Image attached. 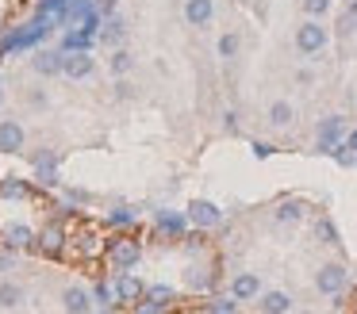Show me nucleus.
Returning <instances> with one entry per match:
<instances>
[{
	"mask_svg": "<svg viewBox=\"0 0 357 314\" xmlns=\"http://www.w3.org/2000/svg\"><path fill=\"white\" fill-rule=\"evenodd\" d=\"M326 46H331V31H326V23L307 15V19L296 27V50H300L303 58H315V54H323Z\"/></svg>",
	"mask_w": 357,
	"mask_h": 314,
	"instance_id": "nucleus-1",
	"label": "nucleus"
},
{
	"mask_svg": "<svg viewBox=\"0 0 357 314\" xmlns=\"http://www.w3.org/2000/svg\"><path fill=\"white\" fill-rule=\"evenodd\" d=\"M346 283H349V272H346V265H338V260H326V265L315 268V291L319 295L338 299L342 291H346Z\"/></svg>",
	"mask_w": 357,
	"mask_h": 314,
	"instance_id": "nucleus-2",
	"label": "nucleus"
},
{
	"mask_svg": "<svg viewBox=\"0 0 357 314\" xmlns=\"http://www.w3.org/2000/svg\"><path fill=\"white\" fill-rule=\"evenodd\" d=\"M349 127H346V115H326V119H319L315 127V150L331 153L338 142H346Z\"/></svg>",
	"mask_w": 357,
	"mask_h": 314,
	"instance_id": "nucleus-3",
	"label": "nucleus"
},
{
	"mask_svg": "<svg viewBox=\"0 0 357 314\" xmlns=\"http://www.w3.org/2000/svg\"><path fill=\"white\" fill-rule=\"evenodd\" d=\"M139 260H142V245L135 242V237H112V245H108V265L116 268V272L135 268Z\"/></svg>",
	"mask_w": 357,
	"mask_h": 314,
	"instance_id": "nucleus-4",
	"label": "nucleus"
},
{
	"mask_svg": "<svg viewBox=\"0 0 357 314\" xmlns=\"http://www.w3.org/2000/svg\"><path fill=\"white\" fill-rule=\"evenodd\" d=\"M116 299L123 306H135V303H142L146 299V283H142V276H135L131 268H123V272H116Z\"/></svg>",
	"mask_w": 357,
	"mask_h": 314,
	"instance_id": "nucleus-5",
	"label": "nucleus"
},
{
	"mask_svg": "<svg viewBox=\"0 0 357 314\" xmlns=\"http://www.w3.org/2000/svg\"><path fill=\"white\" fill-rule=\"evenodd\" d=\"M96 73V58L89 50H62V77H70V81H85V77Z\"/></svg>",
	"mask_w": 357,
	"mask_h": 314,
	"instance_id": "nucleus-6",
	"label": "nucleus"
},
{
	"mask_svg": "<svg viewBox=\"0 0 357 314\" xmlns=\"http://www.w3.org/2000/svg\"><path fill=\"white\" fill-rule=\"evenodd\" d=\"M185 214H188V222H192L196 230H215L219 222H223V211H219L211 199H192Z\"/></svg>",
	"mask_w": 357,
	"mask_h": 314,
	"instance_id": "nucleus-7",
	"label": "nucleus"
},
{
	"mask_svg": "<svg viewBox=\"0 0 357 314\" xmlns=\"http://www.w3.org/2000/svg\"><path fill=\"white\" fill-rule=\"evenodd\" d=\"M27 146V130L20 119H0V153H24Z\"/></svg>",
	"mask_w": 357,
	"mask_h": 314,
	"instance_id": "nucleus-8",
	"label": "nucleus"
},
{
	"mask_svg": "<svg viewBox=\"0 0 357 314\" xmlns=\"http://www.w3.org/2000/svg\"><path fill=\"white\" fill-rule=\"evenodd\" d=\"M62 311H66V314H93V311H96L93 291L81 288V283H70V288L62 291Z\"/></svg>",
	"mask_w": 357,
	"mask_h": 314,
	"instance_id": "nucleus-9",
	"label": "nucleus"
},
{
	"mask_svg": "<svg viewBox=\"0 0 357 314\" xmlns=\"http://www.w3.org/2000/svg\"><path fill=\"white\" fill-rule=\"evenodd\" d=\"M227 295H234L238 303H250V299L261 295V276L257 272H234L231 276V288H227Z\"/></svg>",
	"mask_w": 357,
	"mask_h": 314,
	"instance_id": "nucleus-10",
	"label": "nucleus"
},
{
	"mask_svg": "<svg viewBox=\"0 0 357 314\" xmlns=\"http://www.w3.org/2000/svg\"><path fill=\"white\" fill-rule=\"evenodd\" d=\"M292 295L280 288H261V295H257V311L261 314H292Z\"/></svg>",
	"mask_w": 357,
	"mask_h": 314,
	"instance_id": "nucleus-11",
	"label": "nucleus"
},
{
	"mask_svg": "<svg viewBox=\"0 0 357 314\" xmlns=\"http://www.w3.org/2000/svg\"><path fill=\"white\" fill-rule=\"evenodd\" d=\"M35 249H43L47 257H58V253L66 249V230H62V222H47V226L35 234Z\"/></svg>",
	"mask_w": 357,
	"mask_h": 314,
	"instance_id": "nucleus-12",
	"label": "nucleus"
},
{
	"mask_svg": "<svg viewBox=\"0 0 357 314\" xmlns=\"http://www.w3.org/2000/svg\"><path fill=\"white\" fill-rule=\"evenodd\" d=\"M211 19H215V0H185V23L196 31L211 27Z\"/></svg>",
	"mask_w": 357,
	"mask_h": 314,
	"instance_id": "nucleus-13",
	"label": "nucleus"
},
{
	"mask_svg": "<svg viewBox=\"0 0 357 314\" xmlns=\"http://www.w3.org/2000/svg\"><path fill=\"white\" fill-rule=\"evenodd\" d=\"M154 226L162 230L165 237H185V230L192 226V222H188L185 211H158L154 214Z\"/></svg>",
	"mask_w": 357,
	"mask_h": 314,
	"instance_id": "nucleus-14",
	"label": "nucleus"
},
{
	"mask_svg": "<svg viewBox=\"0 0 357 314\" xmlns=\"http://www.w3.org/2000/svg\"><path fill=\"white\" fill-rule=\"evenodd\" d=\"M31 69L39 77H58L62 73V50H47V46H39V50L31 54Z\"/></svg>",
	"mask_w": 357,
	"mask_h": 314,
	"instance_id": "nucleus-15",
	"label": "nucleus"
},
{
	"mask_svg": "<svg viewBox=\"0 0 357 314\" xmlns=\"http://www.w3.org/2000/svg\"><path fill=\"white\" fill-rule=\"evenodd\" d=\"M265 123H269L273 130H288L296 123V104L292 100H273L269 111H265Z\"/></svg>",
	"mask_w": 357,
	"mask_h": 314,
	"instance_id": "nucleus-16",
	"label": "nucleus"
},
{
	"mask_svg": "<svg viewBox=\"0 0 357 314\" xmlns=\"http://www.w3.org/2000/svg\"><path fill=\"white\" fill-rule=\"evenodd\" d=\"M31 165H35V176H39V184H58V153H54V150L31 153Z\"/></svg>",
	"mask_w": 357,
	"mask_h": 314,
	"instance_id": "nucleus-17",
	"label": "nucleus"
},
{
	"mask_svg": "<svg viewBox=\"0 0 357 314\" xmlns=\"http://www.w3.org/2000/svg\"><path fill=\"white\" fill-rule=\"evenodd\" d=\"M303 214H307V207L300 203V199H280L277 211H273V222H280V226H292V222H300Z\"/></svg>",
	"mask_w": 357,
	"mask_h": 314,
	"instance_id": "nucleus-18",
	"label": "nucleus"
},
{
	"mask_svg": "<svg viewBox=\"0 0 357 314\" xmlns=\"http://www.w3.org/2000/svg\"><path fill=\"white\" fill-rule=\"evenodd\" d=\"M4 245H8V249H31V245H35V230L24 226V222H12V226L4 230Z\"/></svg>",
	"mask_w": 357,
	"mask_h": 314,
	"instance_id": "nucleus-19",
	"label": "nucleus"
},
{
	"mask_svg": "<svg viewBox=\"0 0 357 314\" xmlns=\"http://www.w3.org/2000/svg\"><path fill=\"white\" fill-rule=\"evenodd\" d=\"M24 303V288L12 280H0V311H16Z\"/></svg>",
	"mask_w": 357,
	"mask_h": 314,
	"instance_id": "nucleus-20",
	"label": "nucleus"
},
{
	"mask_svg": "<svg viewBox=\"0 0 357 314\" xmlns=\"http://www.w3.org/2000/svg\"><path fill=\"white\" fill-rule=\"evenodd\" d=\"M93 46V31H85V27H77V31H66V38H62V50L70 54V50H89Z\"/></svg>",
	"mask_w": 357,
	"mask_h": 314,
	"instance_id": "nucleus-21",
	"label": "nucleus"
},
{
	"mask_svg": "<svg viewBox=\"0 0 357 314\" xmlns=\"http://www.w3.org/2000/svg\"><path fill=\"white\" fill-rule=\"evenodd\" d=\"M215 50H219V58H223V61H234V58H238V50H242V38L234 35V31H227V35H219Z\"/></svg>",
	"mask_w": 357,
	"mask_h": 314,
	"instance_id": "nucleus-22",
	"label": "nucleus"
},
{
	"mask_svg": "<svg viewBox=\"0 0 357 314\" xmlns=\"http://www.w3.org/2000/svg\"><path fill=\"white\" fill-rule=\"evenodd\" d=\"M204 314H238V299L219 295V299H211V303H204Z\"/></svg>",
	"mask_w": 357,
	"mask_h": 314,
	"instance_id": "nucleus-23",
	"label": "nucleus"
},
{
	"mask_svg": "<svg viewBox=\"0 0 357 314\" xmlns=\"http://www.w3.org/2000/svg\"><path fill=\"white\" fill-rule=\"evenodd\" d=\"M131 69H135V58L123 50V46H116V50H112V73H116V77H127Z\"/></svg>",
	"mask_w": 357,
	"mask_h": 314,
	"instance_id": "nucleus-24",
	"label": "nucleus"
},
{
	"mask_svg": "<svg viewBox=\"0 0 357 314\" xmlns=\"http://www.w3.org/2000/svg\"><path fill=\"white\" fill-rule=\"evenodd\" d=\"M123 35H127L123 19H108V23H104V31H100V42H108V46H119V42H123Z\"/></svg>",
	"mask_w": 357,
	"mask_h": 314,
	"instance_id": "nucleus-25",
	"label": "nucleus"
},
{
	"mask_svg": "<svg viewBox=\"0 0 357 314\" xmlns=\"http://www.w3.org/2000/svg\"><path fill=\"white\" fill-rule=\"evenodd\" d=\"M93 299H96V303H100V306H119V299H116V283L100 280V283H96V288H93Z\"/></svg>",
	"mask_w": 357,
	"mask_h": 314,
	"instance_id": "nucleus-26",
	"label": "nucleus"
},
{
	"mask_svg": "<svg viewBox=\"0 0 357 314\" xmlns=\"http://www.w3.org/2000/svg\"><path fill=\"white\" fill-rule=\"evenodd\" d=\"M146 299H154V303H162V306H169L173 299H177V291L169 288V283H150L146 288Z\"/></svg>",
	"mask_w": 357,
	"mask_h": 314,
	"instance_id": "nucleus-27",
	"label": "nucleus"
},
{
	"mask_svg": "<svg viewBox=\"0 0 357 314\" xmlns=\"http://www.w3.org/2000/svg\"><path fill=\"white\" fill-rule=\"evenodd\" d=\"M0 196H4V199H24L27 196V184L16 180V176H8V180L0 184Z\"/></svg>",
	"mask_w": 357,
	"mask_h": 314,
	"instance_id": "nucleus-28",
	"label": "nucleus"
},
{
	"mask_svg": "<svg viewBox=\"0 0 357 314\" xmlns=\"http://www.w3.org/2000/svg\"><path fill=\"white\" fill-rule=\"evenodd\" d=\"M135 219H139V214H135L131 207H116V211H108V226H135Z\"/></svg>",
	"mask_w": 357,
	"mask_h": 314,
	"instance_id": "nucleus-29",
	"label": "nucleus"
},
{
	"mask_svg": "<svg viewBox=\"0 0 357 314\" xmlns=\"http://www.w3.org/2000/svg\"><path fill=\"white\" fill-rule=\"evenodd\" d=\"M334 0H303V15H311V19H323L326 12H331Z\"/></svg>",
	"mask_w": 357,
	"mask_h": 314,
	"instance_id": "nucleus-30",
	"label": "nucleus"
},
{
	"mask_svg": "<svg viewBox=\"0 0 357 314\" xmlns=\"http://www.w3.org/2000/svg\"><path fill=\"white\" fill-rule=\"evenodd\" d=\"M242 130V115L234 111V107H227L223 111V134H238Z\"/></svg>",
	"mask_w": 357,
	"mask_h": 314,
	"instance_id": "nucleus-31",
	"label": "nucleus"
},
{
	"mask_svg": "<svg viewBox=\"0 0 357 314\" xmlns=\"http://www.w3.org/2000/svg\"><path fill=\"white\" fill-rule=\"evenodd\" d=\"M319 237H326L331 245H338V230H334L331 219H319Z\"/></svg>",
	"mask_w": 357,
	"mask_h": 314,
	"instance_id": "nucleus-32",
	"label": "nucleus"
},
{
	"mask_svg": "<svg viewBox=\"0 0 357 314\" xmlns=\"http://www.w3.org/2000/svg\"><path fill=\"white\" fill-rule=\"evenodd\" d=\"M135 314H165V306L154 299H142V303H135Z\"/></svg>",
	"mask_w": 357,
	"mask_h": 314,
	"instance_id": "nucleus-33",
	"label": "nucleus"
},
{
	"mask_svg": "<svg viewBox=\"0 0 357 314\" xmlns=\"http://www.w3.org/2000/svg\"><path fill=\"white\" fill-rule=\"evenodd\" d=\"M250 150H254V157H273L277 146H273V142H250Z\"/></svg>",
	"mask_w": 357,
	"mask_h": 314,
	"instance_id": "nucleus-34",
	"label": "nucleus"
},
{
	"mask_svg": "<svg viewBox=\"0 0 357 314\" xmlns=\"http://www.w3.org/2000/svg\"><path fill=\"white\" fill-rule=\"evenodd\" d=\"M16 268V249H0V272Z\"/></svg>",
	"mask_w": 357,
	"mask_h": 314,
	"instance_id": "nucleus-35",
	"label": "nucleus"
},
{
	"mask_svg": "<svg viewBox=\"0 0 357 314\" xmlns=\"http://www.w3.org/2000/svg\"><path fill=\"white\" fill-rule=\"evenodd\" d=\"M116 96H119V100H131V84H127L123 77L116 81Z\"/></svg>",
	"mask_w": 357,
	"mask_h": 314,
	"instance_id": "nucleus-36",
	"label": "nucleus"
},
{
	"mask_svg": "<svg viewBox=\"0 0 357 314\" xmlns=\"http://www.w3.org/2000/svg\"><path fill=\"white\" fill-rule=\"evenodd\" d=\"M357 23V0H349V8H346V27H354Z\"/></svg>",
	"mask_w": 357,
	"mask_h": 314,
	"instance_id": "nucleus-37",
	"label": "nucleus"
},
{
	"mask_svg": "<svg viewBox=\"0 0 357 314\" xmlns=\"http://www.w3.org/2000/svg\"><path fill=\"white\" fill-rule=\"evenodd\" d=\"M346 146H349V150L357 153V127H354V130H349V134H346Z\"/></svg>",
	"mask_w": 357,
	"mask_h": 314,
	"instance_id": "nucleus-38",
	"label": "nucleus"
},
{
	"mask_svg": "<svg viewBox=\"0 0 357 314\" xmlns=\"http://www.w3.org/2000/svg\"><path fill=\"white\" fill-rule=\"evenodd\" d=\"M0 107H4V84H0Z\"/></svg>",
	"mask_w": 357,
	"mask_h": 314,
	"instance_id": "nucleus-39",
	"label": "nucleus"
},
{
	"mask_svg": "<svg viewBox=\"0 0 357 314\" xmlns=\"http://www.w3.org/2000/svg\"><path fill=\"white\" fill-rule=\"evenodd\" d=\"M300 314H311V311H300Z\"/></svg>",
	"mask_w": 357,
	"mask_h": 314,
	"instance_id": "nucleus-40",
	"label": "nucleus"
}]
</instances>
